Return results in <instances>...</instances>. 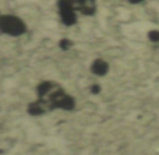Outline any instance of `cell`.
<instances>
[{
	"label": "cell",
	"instance_id": "cell-1",
	"mask_svg": "<svg viewBox=\"0 0 159 155\" xmlns=\"http://www.w3.org/2000/svg\"><path fill=\"white\" fill-rule=\"evenodd\" d=\"M37 101L30 103L28 113L30 115H42L55 109L73 110L75 101L59 84L54 82H42L37 87Z\"/></svg>",
	"mask_w": 159,
	"mask_h": 155
},
{
	"label": "cell",
	"instance_id": "cell-2",
	"mask_svg": "<svg viewBox=\"0 0 159 155\" xmlns=\"http://www.w3.org/2000/svg\"><path fill=\"white\" fill-rule=\"evenodd\" d=\"M60 19L65 26H73L77 23L78 13L93 15L96 12L95 0H57Z\"/></svg>",
	"mask_w": 159,
	"mask_h": 155
},
{
	"label": "cell",
	"instance_id": "cell-3",
	"mask_svg": "<svg viewBox=\"0 0 159 155\" xmlns=\"http://www.w3.org/2000/svg\"><path fill=\"white\" fill-rule=\"evenodd\" d=\"M27 33V25L20 16L0 13V34L11 37H20Z\"/></svg>",
	"mask_w": 159,
	"mask_h": 155
},
{
	"label": "cell",
	"instance_id": "cell-4",
	"mask_svg": "<svg viewBox=\"0 0 159 155\" xmlns=\"http://www.w3.org/2000/svg\"><path fill=\"white\" fill-rule=\"evenodd\" d=\"M91 69H92V72L96 74V75H104L108 71V65H107L106 62L103 61V60H95L93 62Z\"/></svg>",
	"mask_w": 159,
	"mask_h": 155
},
{
	"label": "cell",
	"instance_id": "cell-5",
	"mask_svg": "<svg viewBox=\"0 0 159 155\" xmlns=\"http://www.w3.org/2000/svg\"><path fill=\"white\" fill-rule=\"evenodd\" d=\"M60 47H61L62 49H63V50H67V49H69L71 47V41L70 40H68V39H66V38H65V39H62L61 41H60Z\"/></svg>",
	"mask_w": 159,
	"mask_h": 155
},
{
	"label": "cell",
	"instance_id": "cell-6",
	"mask_svg": "<svg viewBox=\"0 0 159 155\" xmlns=\"http://www.w3.org/2000/svg\"><path fill=\"white\" fill-rule=\"evenodd\" d=\"M148 38L154 42L159 41V31H152L151 33L148 34Z\"/></svg>",
	"mask_w": 159,
	"mask_h": 155
},
{
	"label": "cell",
	"instance_id": "cell-7",
	"mask_svg": "<svg viewBox=\"0 0 159 155\" xmlns=\"http://www.w3.org/2000/svg\"><path fill=\"white\" fill-rule=\"evenodd\" d=\"M130 2H133V3H138V2H141L143 1V0H129Z\"/></svg>",
	"mask_w": 159,
	"mask_h": 155
}]
</instances>
